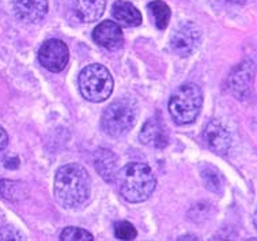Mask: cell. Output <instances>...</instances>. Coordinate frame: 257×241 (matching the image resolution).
Wrapping results in <instances>:
<instances>
[{
	"label": "cell",
	"mask_w": 257,
	"mask_h": 241,
	"mask_svg": "<svg viewBox=\"0 0 257 241\" xmlns=\"http://www.w3.org/2000/svg\"><path fill=\"white\" fill-rule=\"evenodd\" d=\"M40 64L51 72H61L68 64L70 51L66 42L57 38H51L42 42L38 51Z\"/></svg>",
	"instance_id": "cell-7"
},
{
	"label": "cell",
	"mask_w": 257,
	"mask_h": 241,
	"mask_svg": "<svg viewBox=\"0 0 257 241\" xmlns=\"http://www.w3.org/2000/svg\"><path fill=\"white\" fill-rule=\"evenodd\" d=\"M201 180L208 191L214 194H222L223 191V180L218 172L211 167H204L201 171Z\"/></svg>",
	"instance_id": "cell-18"
},
{
	"label": "cell",
	"mask_w": 257,
	"mask_h": 241,
	"mask_svg": "<svg viewBox=\"0 0 257 241\" xmlns=\"http://www.w3.org/2000/svg\"><path fill=\"white\" fill-rule=\"evenodd\" d=\"M106 7L105 0H76L75 13L82 22L91 24L102 17Z\"/></svg>",
	"instance_id": "cell-14"
},
{
	"label": "cell",
	"mask_w": 257,
	"mask_h": 241,
	"mask_svg": "<svg viewBox=\"0 0 257 241\" xmlns=\"http://www.w3.org/2000/svg\"><path fill=\"white\" fill-rule=\"evenodd\" d=\"M3 221H5V214H3V211L0 210V225L3 223Z\"/></svg>",
	"instance_id": "cell-24"
},
{
	"label": "cell",
	"mask_w": 257,
	"mask_h": 241,
	"mask_svg": "<svg viewBox=\"0 0 257 241\" xmlns=\"http://www.w3.org/2000/svg\"><path fill=\"white\" fill-rule=\"evenodd\" d=\"M93 40L108 51H117L124 44V34L118 24L113 21H103L94 28Z\"/></svg>",
	"instance_id": "cell-10"
},
{
	"label": "cell",
	"mask_w": 257,
	"mask_h": 241,
	"mask_svg": "<svg viewBox=\"0 0 257 241\" xmlns=\"http://www.w3.org/2000/svg\"><path fill=\"white\" fill-rule=\"evenodd\" d=\"M120 194L130 203H142L151 196L157 187L153 169L142 163H130L117 173Z\"/></svg>",
	"instance_id": "cell-2"
},
{
	"label": "cell",
	"mask_w": 257,
	"mask_h": 241,
	"mask_svg": "<svg viewBox=\"0 0 257 241\" xmlns=\"http://www.w3.org/2000/svg\"><path fill=\"white\" fill-rule=\"evenodd\" d=\"M95 169L99 176L113 183L117 176V158L108 148H99L95 153Z\"/></svg>",
	"instance_id": "cell-15"
},
{
	"label": "cell",
	"mask_w": 257,
	"mask_h": 241,
	"mask_svg": "<svg viewBox=\"0 0 257 241\" xmlns=\"http://www.w3.org/2000/svg\"><path fill=\"white\" fill-rule=\"evenodd\" d=\"M254 76L253 61H243L229 76V88L238 100H245L250 96Z\"/></svg>",
	"instance_id": "cell-8"
},
{
	"label": "cell",
	"mask_w": 257,
	"mask_h": 241,
	"mask_svg": "<svg viewBox=\"0 0 257 241\" xmlns=\"http://www.w3.org/2000/svg\"><path fill=\"white\" fill-rule=\"evenodd\" d=\"M208 210H210V206H207L206 203H199L195 204L193 207L191 209L192 217H189L192 221H196V222H201V221H204L207 218H210V213H208Z\"/></svg>",
	"instance_id": "cell-22"
},
{
	"label": "cell",
	"mask_w": 257,
	"mask_h": 241,
	"mask_svg": "<svg viewBox=\"0 0 257 241\" xmlns=\"http://www.w3.org/2000/svg\"><path fill=\"white\" fill-rule=\"evenodd\" d=\"M7 143H9V135H7L5 128L0 125V151H2L3 148H6Z\"/></svg>",
	"instance_id": "cell-23"
},
{
	"label": "cell",
	"mask_w": 257,
	"mask_h": 241,
	"mask_svg": "<svg viewBox=\"0 0 257 241\" xmlns=\"http://www.w3.org/2000/svg\"><path fill=\"white\" fill-rule=\"evenodd\" d=\"M112 15L117 24L125 28H136L142 24L141 11L126 0H117L112 7Z\"/></svg>",
	"instance_id": "cell-13"
},
{
	"label": "cell",
	"mask_w": 257,
	"mask_h": 241,
	"mask_svg": "<svg viewBox=\"0 0 257 241\" xmlns=\"http://www.w3.org/2000/svg\"><path fill=\"white\" fill-rule=\"evenodd\" d=\"M114 236L118 240H134L138 237V230L131 222L121 221L114 225Z\"/></svg>",
	"instance_id": "cell-20"
},
{
	"label": "cell",
	"mask_w": 257,
	"mask_h": 241,
	"mask_svg": "<svg viewBox=\"0 0 257 241\" xmlns=\"http://www.w3.org/2000/svg\"><path fill=\"white\" fill-rule=\"evenodd\" d=\"M61 241H93L94 236L78 226H68L60 233Z\"/></svg>",
	"instance_id": "cell-19"
},
{
	"label": "cell",
	"mask_w": 257,
	"mask_h": 241,
	"mask_svg": "<svg viewBox=\"0 0 257 241\" xmlns=\"http://www.w3.org/2000/svg\"><path fill=\"white\" fill-rule=\"evenodd\" d=\"M15 18L25 24H38L48 14V0H10Z\"/></svg>",
	"instance_id": "cell-9"
},
{
	"label": "cell",
	"mask_w": 257,
	"mask_h": 241,
	"mask_svg": "<svg viewBox=\"0 0 257 241\" xmlns=\"http://www.w3.org/2000/svg\"><path fill=\"white\" fill-rule=\"evenodd\" d=\"M203 139L214 153L220 155L227 153L231 146V136L229 130L218 119H214L207 124L206 130L203 132Z\"/></svg>",
	"instance_id": "cell-11"
},
{
	"label": "cell",
	"mask_w": 257,
	"mask_h": 241,
	"mask_svg": "<svg viewBox=\"0 0 257 241\" xmlns=\"http://www.w3.org/2000/svg\"><path fill=\"white\" fill-rule=\"evenodd\" d=\"M91 194L89 172L79 164H67L59 168L55 176V199L64 209L83 206Z\"/></svg>",
	"instance_id": "cell-1"
},
{
	"label": "cell",
	"mask_w": 257,
	"mask_h": 241,
	"mask_svg": "<svg viewBox=\"0 0 257 241\" xmlns=\"http://www.w3.org/2000/svg\"><path fill=\"white\" fill-rule=\"evenodd\" d=\"M149 10L150 13H151V17H153L155 26L159 30H165V29L168 28L169 21H170V17H172V11H170V7L165 2H162V0H154V2H151L149 5Z\"/></svg>",
	"instance_id": "cell-17"
},
{
	"label": "cell",
	"mask_w": 257,
	"mask_h": 241,
	"mask_svg": "<svg viewBox=\"0 0 257 241\" xmlns=\"http://www.w3.org/2000/svg\"><path fill=\"white\" fill-rule=\"evenodd\" d=\"M138 104L131 97H120L105 108L101 119L102 130L112 138H118L132 130L138 119Z\"/></svg>",
	"instance_id": "cell-4"
},
{
	"label": "cell",
	"mask_w": 257,
	"mask_h": 241,
	"mask_svg": "<svg viewBox=\"0 0 257 241\" xmlns=\"http://www.w3.org/2000/svg\"><path fill=\"white\" fill-rule=\"evenodd\" d=\"M139 140L146 146H151V147H166L169 143V136L162 121L158 120L157 117H153L149 121H146L145 125L142 127L141 134H139Z\"/></svg>",
	"instance_id": "cell-12"
},
{
	"label": "cell",
	"mask_w": 257,
	"mask_h": 241,
	"mask_svg": "<svg viewBox=\"0 0 257 241\" xmlns=\"http://www.w3.org/2000/svg\"><path fill=\"white\" fill-rule=\"evenodd\" d=\"M17 241V240H26L22 233L18 229H15L11 225H5L0 226V241Z\"/></svg>",
	"instance_id": "cell-21"
},
{
	"label": "cell",
	"mask_w": 257,
	"mask_h": 241,
	"mask_svg": "<svg viewBox=\"0 0 257 241\" xmlns=\"http://www.w3.org/2000/svg\"><path fill=\"white\" fill-rule=\"evenodd\" d=\"M79 90L82 97L90 102H102L110 97L113 92V78L102 64H89L80 71Z\"/></svg>",
	"instance_id": "cell-5"
},
{
	"label": "cell",
	"mask_w": 257,
	"mask_h": 241,
	"mask_svg": "<svg viewBox=\"0 0 257 241\" xmlns=\"http://www.w3.org/2000/svg\"><path fill=\"white\" fill-rule=\"evenodd\" d=\"M0 195L10 202H19L28 196V187L22 181L0 180Z\"/></svg>",
	"instance_id": "cell-16"
},
{
	"label": "cell",
	"mask_w": 257,
	"mask_h": 241,
	"mask_svg": "<svg viewBox=\"0 0 257 241\" xmlns=\"http://www.w3.org/2000/svg\"><path fill=\"white\" fill-rule=\"evenodd\" d=\"M201 42V30L191 21H184L176 26L170 36L169 47L177 56L188 57L196 51Z\"/></svg>",
	"instance_id": "cell-6"
},
{
	"label": "cell",
	"mask_w": 257,
	"mask_h": 241,
	"mask_svg": "<svg viewBox=\"0 0 257 241\" xmlns=\"http://www.w3.org/2000/svg\"><path fill=\"white\" fill-rule=\"evenodd\" d=\"M203 107V92L193 82L181 85L170 96L168 109L173 121L178 125L191 124L196 120Z\"/></svg>",
	"instance_id": "cell-3"
}]
</instances>
